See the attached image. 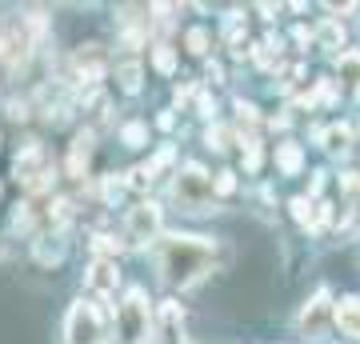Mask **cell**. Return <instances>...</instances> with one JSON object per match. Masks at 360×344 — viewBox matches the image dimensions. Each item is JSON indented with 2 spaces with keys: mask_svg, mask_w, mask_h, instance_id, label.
<instances>
[{
  "mask_svg": "<svg viewBox=\"0 0 360 344\" xmlns=\"http://www.w3.org/2000/svg\"><path fill=\"white\" fill-rule=\"evenodd\" d=\"M28 220H32V212H28V204H20V208H16V217H13V224H16V229H28Z\"/></svg>",
  "mask_w": 360,
  "mask_h": 344,
  "instance_id": "d6a6232c",
  "label": "cell"
},
{
  "mask_svg": "<svg viewBox=\"0 0 360 344\" xmlns=\"http://www.w3.org/2000/svg\"><path fill=\"white\" fill-rule=\"evenodd\" d=\"M120 192H124V180H120V177H108V180H104V200H116Z\"/></svg>",
  "mask_w": 360,
  "mask_h": 344,
  "instance_id": "f546056e",
  "label": "cell"
},
{
  "mask_svg": "<svg viewBox=\"0 0 360 344\" xmlns=\"http://www.w3.org/2000/svg\"><path fill=\"white\" fill-rule=\"evenodd\" d=\"M257 64L260 68H276L281 64V40H264L257 49Z\"/></svg>",
  "mask_w": 360,
  "mask_h": 344,
  "instance_id": "d6986e66",
  "label": "cell"
},
{
  "mask_svg": "<svg viewBox=\"0 0 360 344\" xmlns=\"http://www.w3.org/2000/svg\"><path fill=\"white\" fill-rule=\"evenodd\" d=\"M124 232H129L132 244H153L156 232H160V208L156 204H136L129 212V220H124Z\"/></svg>",
  "mask_w": 360,
  "mask_h": 344,
  "instance_id": "8992f818",
  "label": "cell"
},
{
  "mask_svg": "<svg viewBox=\"0 0 360 344\" xmlns=\"http://www.w3.org/2000/svg\"><path fill=\"white\" fill-rule=\"evenodd\" d=\"M16 177L25 180L32 192H40V189H49V180H52V168H49V160H44V148H40L37 141L28 144L25 153L16 156Z\"/></svg>",
  "mask_w": 360,
  "mask_h": 344,
  "instance_id": "5b68a950",
  "label": "cell"
},
{
  "mask_svg": "<svg viewBox=\"0 0 360 344\" xmlns=\"http://www.w3.org/2000/svg\"><path fill=\"white\" fill-rule=\"evenodd\" d=\"M92 253H96V260H112L120 253V241L108 236V232H101V236H92Z\"/></svg>",
  "mask_w": 360,
  "mask_h": 344,
  "instance_id": "ac0fdd59",
  "label": "cell"
},
{
  "mask_svg": "<svg viewBox=\"0 0 360 344\" xmlns=\"http://www.w3.org/2000/svg\"><path fill=\"white\" fill-rule=\"evenodd\" d=\"M324 317H328V293L321 288V293H316V300L300 312V329H304V332H321L324 329Z\"/></svg>",
  "mask_w": 360,
  "mask_h": 344,
  "instance_id": "8fae6325",
  "label": "cell"
},
{
  "mask_svg": "<svg viewBox=\"0 0 360 344\" xmlns=\"http://www.w3.org/2000/svg\"><path fill=\"white\" fill-rule=\"evenodd\" d=\"M156 265H160L165 284L188 288V284H196L208 272V265H212V244H208L205 236H180L176 232V236H168V241L160 244Z\"/></svg>",
  "mask_w": 360,
  "mask_h": 344,
  "instance_id": "6da1fadb",
  "label": "cell"
},
{
  "mask_svg": "<svg viewBox=\"0 0 360 344\" xmlns=\"http://www.w3.org/2000/svg\"><path fill=\"white\" fill-rule=\"evenodd\" d=\"M316 44H321V49H340V44H345V25H340V20H324V25L316 28Z\"/></svg>",
  "mask_w": 360,
  "mask_h": 344,
  "instance_id": "2e32d148",
  "label": "cell"
},
{
  "mask_svg": "<svg viewBox=\"0 0 360 344\" xmlns=\"http://www.w3.org/2000/svg\"><path fill=\"white\" fill-rule=\"evenodd\" d=\"M188 52H196V56L208 52V32L205 28H193V32H188Z\"/></svg>",
  "mask_w": 360,
  "mask_h": 344,
  "instance_id": "4316f807",
  "label": "cell"
},
{
  "mask_svg": "<svg viewBox=\"0 0 360 344\" xmlns=\"http://www.w3.org/2000/svg\"><path fill=\"white\" fill-rule=\"evenodd\" d=\"M276 165H281V172H288V177H296V172L304 168V156H300V144H281V148H276Z\"/></svg>",
  "mask_w": 360,
  "mask_h": 344,
  "instance_id": "9a60e30c",
  "label": "cell"
},
{
  "mask_svg": "<svg viewBox=\"0 0 360 344\" xmlns=\"http://www.w3.org/2000/svg\"><path fill=\"white\" fill-rule=\"evenodd\" d=\"M148 184H153V168H148V165H144V168H132V172H129V189L148 192Z\"/></svg>",
  "mask_w": 360,
  "mask_h": 344,
  "instance_id": "603a6c76",
  "label": "cell"
},
{
  "mask_svg": "<svg viewBox=\"0 0 360 344\" xmlns=\"http://www.w3.org/2000/svg\"><path fill=\"white\" fill-rule=\"evenodd\" d=\"M232 189H236V172H217V184H212V192H217V196H229Z\"/></svg>",
  "mask_w": 360,
  "mask_h": 344,
  "instance_id": "83f0119b",
  "label": "cell"
},
{
  "mask_svg": "<svg viewBox=\"0 0 360 344\" xmlns=\"http://www.w3.org/2000/svg\"><path fill=\"white\" fill-rule=\"evenodd\" d=\"M281 89L288 92V89H296V84H300V80H304V64H288V68H281Z\"/></svg>",
  "mask_w": 360,
  "mask_h": 344,
  "instance_id": "44dd1931",
  "label": "cell"
},
{
  "mask_svg": "<svg viewBox=\"0 0 360 344\" xmlns=\"http://www.w3.org/2000/svg\"><path fill=\"white\" fill-rule=\"evenodd\" d=\"M321 189H324V172H316V177H312V184H309V196H321Z\"/></svg>",
  "mask_w": 360,
  "mask_h": 344,
  "instance_id": "e575fe53",
  "label": "cell"
},
{
  "mask_svg": "<svg viewBox=\"0 0 360 344\" xmlns=\"http://www.w3.org/2000/svg\"><path fill=\"white\" fill-rule=\"evenodd\" d=\"M292 217L309 229V220H312V200H309V196H296V200H292Z\"/></svg>",
  "mask_w": 360,
  "mask_h": 344,
  "instance_id": "484cf974",
  "label": "cell"
},
{
  "mask_svg": "<svg viewBox=\"0 0 360 344\" xmlns=\"http://www.w3.org/2000/svg\"><path fill=\"white\" fill-rule=\"evenodd\" d=\"M120 136H124V144H132V148H141V144L148 141V128H144L141 120H132V125H124V132H120Z\"/></svg>",
  "mask_w": 360,
  "mask_h": 344,
  "instance_id": "7402d4cb",
  "label": "cell"
},
{
  "mask_svg": "<svg viewBox=\"0 0 360 344\" xmlns=\"http://www.w3.org/2000/svg\"><path fill=\"white\" fill-rule=\"evenodd\" d=\"M153 64H156V68H160V72L168 77V72L176 68V52L168 49V44H156V52H153Z\"/></svg>",
  "mask_w": 360,
  "mask_h": 344,
  "instance_id": "ffe728a7",
  "label": "cell"
},
{
  "mask_svg": "<svg viewBox=\"0 0 360 344\" xmlns=\"http://www.w3.org/2000/svg\"><path fill=\"white\" fill-rule=\"evenodd\" d=\"M336 324H340V332H348V336H360V296H345V300H336Z\"/></svg>",
  "mask_w": 360,
  "mask_h": 344,
  "instance_id": "30bf717a",
  "label": "cell"
},
{
  "mask_svg": "<svg viewBox=\"0 0 360 344\" xmlns=\"http://www.w3.org/2000/svg\"><path fill=\"white\" fill-rule=\"evenodd\" d=\"M333 220V204H312V220H309V229L312 232H321L324 224Z\"/></svg>",
  "mask_w": 360,
  "mask_h": 344,
  "instance_id": "d4e9b609",
  "label": "cell"
},
{
  "mask_svg": "<svg viewBox=\"0 0 360 344\" xmlns=\"http://www.w3.org/2000/svg\"><path fill=\"white\" fill-rule=\"evenodd\" d=\"M172 192L188 212H208V204H212V180L200 165H188L184 172H176V189Z\"/></svg>",
  "mask_w": 360,
  "mask_h": 344,
  "instance_id": "277c9868",
  "label": "cell"
},
{
  "mask_svg": "<svg viewBox=\"0 0 360 344\" xmlns=\"http://www.w3.org/2000/svg\"><path fill=\"white\" fill-rule=\"evenodd\" d=\"M336 77H340V84L348 92H360V52L356 49H348L336 56Z\"/></svg>",
  "mask_w": 360,
  "mask_h": 344,
  "instance_id": "9c48e42d",
  "label": "cell"
},
{
  "mask_svg": "<svg viewBox=\"0 0 360 344\" xmlns=\"http://www.w3.org/2000/svg\"><path fill=\"white\" fill-rule=\"evenodd\" d=\"M208 148H212V153H224V148H229V128H220V125H212L208 128Z\"/></svg>",
  "mask_w": 360,
  "mask_h": 344,
  "instance_id": "cb8c5ba5",
  "label": "cell"
},
{
  "mask_svg": "<svg viewBox=\"0 0 360 344\" xmlns=\"http://www.w3.org/2000/svg\"><path fill=\"white\" fill-rule=\"evenodd\" d=\"M180 320H184V308L176 300H165L160 305V344H188L180 336Z\"/></svg>",
  "mask_w": 360,
  "mask_h": 344,
  "instance_id": "ba28073f",
  "label": "cell"
},
{
  "mask_svg": "<svg viewBox=\"0 0 360 344\" xmlns=\"http://www.w3.org/2000/svg\"><path fill=\"white\" fill-rule=\"evenodd\" d=\"M196 108H200V116H212V113H217V104L208 101V96H200V101H196Z\"/></svg>",
  "mask_w": 360,
  "mask_h": 344,
  "instance_id": "836d02e7",
  "label": "cell"
},
{
  "mask_svg": "<svg viewBox=\"0 0 360 344\" xmlns=\"http://www.w3.org/2000/svg\"><path fill=\"white\" fill-rule=\"evenodd\" d=\"M77 72H80V80H101L104 77V64H101V52L96 49H89V52H77Z\"/></svg>",
  "mask_w": 360,
  "mask_h": 344,
  "instance_id": "5bb4252c",
  "label": "cell"
},
{
  "mask_svg": "<svg viewBox=\"0 0 360 344\" xmlns=\"http://www.w3.org/2000/svg\"><path fill=\"white\" fill-rule=\"evenodd\" d=\"M116 80H120V89H124V92H136V89H141V64H136V60L120 64V68H116Z\"/></svg>",
  "mask_w": 360,
  "mask_h": 344,
  "instance_id": "e0dca14e",
  "label": "cell"
},
{
  "mask_svg": "<svg viewBox=\"0 0 360 344\" xmlns=\"http://www.w3.org/2000/svg\"><path fill=\"white\" fill-rule=\"evenodd\" d=\"M188 96H193V84H180V89H176V104H184Z\"/></svg>",
  "mask_w": 360,
  "mask_h": 344,
  "instance_id": "d590c367",
  "label": "cell"
},
{
  "mask_svg": "<svg viewBox=\"0 0 360 344\" xmlns=\"http://www.w3.org/2000/svg\"><path fill=\"white\" fill-rule=\"evenodd\" d=\"M236 113H240V125H257V108H252V104H245V101H236Z\"/></svg>",
  "mask_w": 360,
  "mask_h": 344,
  "instance_id": "4dcf8cb0",
  "label": "cell"
},
{
  "mask_svg": "<svg viewBox=\"0 0 360 344\" xmlns=\"http://www.w3.org/2000/svg\"><path fill=\"white\" fill-rule=\"evenodd\" d=\"M340 184H345L348 196H360V177H356V172H345V180H340Z\"/></svg>",
  "mask_w": 360,
  "mask_h": 344,
  "instance_id": "1f68e13d",
  "label": "cell"
},
{
  "mask_svg": "<svg viewBox=\"0 0 360 344\" xmlns=\"http://www.w3.org/2000/svg\"><path fill=\"white\" fill-rule=\"evenodd\" d=\"M89 156H92V132H80L77 141H72V156H68V172H72V177H80V172H84V165H89Z\"/></svg>",
  "mask_w": 360,
  "mask_h": 344,
  "instance_id": "7c38bea8",
  "label": "cell"
},
{
  "mask_svg": "<svg viewBox=\"0 0 360 344\" xmlns=\"http://www.w3.org/2000/svg\"><path fill=\"white\" fill-rule=\"evenodd\" d=\"M65 336L68 344H104V308L92 300H77L65 317Z\"/></svg>",
  "mask_w": 360,
  "mask_h": 344,
  "instance_id": "7a4b0ae2",
  "label": "cell"
},
{
  "mask_svg": "<svg viewBox=\"0 0 360 344\" xmlns=\"http://www.w3.org/2000/svg\"><path fill=\"white\" fill-rule=\"evenodd\" d=\"M116 329L124 340H148V329H153V312H148V300H144V288H129L124 305L116 308Z\"/></svg>",
  "mask_w": 360,
  "mask_h": 344,
  "instance_id": "3957f363",
  "label": "cell"
},
{
  "mask_svg": "<svg viewBox=\"0 0 360 344\" xmlns=\"http://www.w3.org/2000/svg\"><path fill=\"white\" fill-rule=\"evenodd\" d=\"M116 284H120V272H116V260H92L89 272H84V288L96 296H108L116 293Z\"/></svg>",
  "mask_w": 360,
  "mask_h": 344,
  "instance_id": "52a82bcc",
  "label": "cell"
},
{
  "mask_svg": "<svg viewBox=\"0 0 360 344\" xmlns=\"http://www.w3.org/2000/svg\"><path fill=\"white\" fill-rule=\"evenodd\" d=\"M245 168H248V172H257V168H260V144H257V141H248V153H245Z\"/></svg>",
  "mask_w": 360,
  "mask_h": 344,
  "instance_id": "f1b7e54d",
  "label": "cell"
},
{
  "mask_svg": "<svg viewBox=\"0 0 360 344\" xmlns=\"http://www.w3.org/2000/svg\"><path fill=\"white\" fill-rule=\"evenodd\" d=\"M321 141H324V148L328 153H348V144H352V128L348 125H333V128H324L321 132Z\"/></svg>",
  "mask_w": 360,
  "mask_h": 344,
  "instance_id": "4fadbf2b",
  "label": "cell"
}]
</instances>
